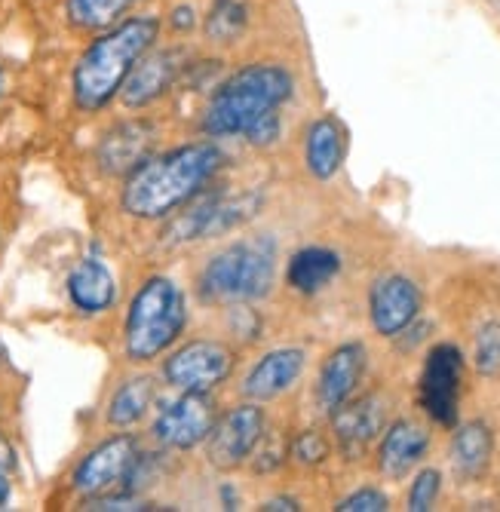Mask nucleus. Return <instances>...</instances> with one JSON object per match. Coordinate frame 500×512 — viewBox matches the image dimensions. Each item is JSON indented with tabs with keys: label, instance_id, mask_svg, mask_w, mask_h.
Instances as JSON below:
<instances>
[{
	"label": "nucleus",
	"instance_id": "nucleus-1",
	"mask_svg": "<svg viewBox=\"0 0 500 512\" xmlns=\"http://www.w3.org/2000/svg\"><path fill=\"white\" fill-rule=\"evenodd\" d=\"M224 166V154L212 142L181 145L166 154L148 157L126 175L120 209L132 218L157 221L188 206L206 191V184Z\"/></svg>",
	"mask_w": 500,
	"mask_h": 512
},
{
	"label": "nucleus",
	"instance_id": "nucleus-2",
	"mask_svg": "<svg viewBox=\"0 0 500 512\" xmlns=\"http://www.w3.org/2000/svg\"><path fill=\"white\" fill-rule=\"evenodd\" d=\"M160 37L157 16H132L102 31L86 46L71 74L74 105L86 114H96L120 96V89L139 59L154 50Z\"/></svg>",
	"mask_w": 500,
	"mask_h": 512
},
{
	"label": "nucleus",
	"instance_id": "nucleus-3",
	"mask_svg": "<svg viewBox=\"0 0 500 512\" xmlns=\"http://www.w3.org/2000/svg\"><path fill=\"white\" fill-rule=\"evenodd\" d=\"M295 92V77L274 62H252L221 80L203 111V132L212 138L246 135L261 117L277 114Z\"/></svg>",
	"mask_w": 500,
	"mask_h": 512
},
{
	"label": "nucleus",
	"instance_id": "nucleus-4",
	"mask_svg": "<svg viewBox=\"0 0 500 512\" xmlns=\"http://www.w3.org/2000/svg\"><path fill=\"white\" fill-rule=\"evenodd\" d=\"M277 279L274 237L237 240L206 261L197 279V292L206 304L237 307L270 295Z\"/></svg>",
	"mask_w": 500,
	"mask_h": 512
},
{
	"label": "nucleus",
	"instance_id": "nucleus-5",
	"mask_svg": "<svg viewBox=\"0 0 500 512\" xmlns=\"http://www.w3.org/2000/svg\"><path fill=\"white\" fill-rule=\"evenodd\" d=\"M188 325V298L169 276H151L132 295L123 325V350L129 362L160 359Z\"/></svg>",
	"mask_w": 500,
	"mask_h": 512
},
{
	"label": "nucleus",
	"instance_id": "nucleus-6",
	"mask_svg": "<svg viewBox=\"0 0 500 512\" xmlns=\"http://www.w3.org/2000/svg\"><path fill=\"white\" fill-rule=\"evenodd\" d=\"M264 206V197L258 191H243V194H200L188 203L185 212H178L163 243L169 246H188V243H203L212 237L234 234V230L246 227Z\"/></svg>",
	"mask_w": 500,
	"mask_h": 512
},
{
	"label": "nucleus",
	"instance_id": "nucleus-7",
	"mask_svg": "<svg viewBox=\"0 0 500 512\" xmlns=\"http://www.w3.org/2000/svg\"><path fill=\"white\" fill-rule=\"evenodd\" d=\"M234 371V350L221 341H188L163 362V378L178 393H212Z\"/></svg>",
	"mask_w": 500,
	"mask_h": 512
},
{
	"label": "nucleus",
	"instance_id": "nucleus-8",
	"mask_svg": "<svg viewBox=\"0 0 500 512\" xmlns=\"http://www.w3.org/2000/svg\"><path fill=\"white\" fill-rule=\"evenodd\" d=\"M267 421L258 405H234L224 414H215V421L206 436V457L218 470H237L255 454L258 442L264 439Z\"/></svg>",
	"mask_w": 500,
	"mask_h": 512
},
{
	"label": "nucleus",
	"instance_id": "nucleus-9",
	"mask_svg": "<svg viewBox=\"0 0 500 512\" xmlns=\"http://www.w3.org/2000/svg\"><path fill=\"white\" fill-rule=\"evenodd\" d=\"M461 384H464V353L454 344H439L427 353L418 402L442 427L458 424L461 411Z\"/></svg>",
	"mask_w": 500,
	"mask_h": 512
},
{
	"label": "nucleus",
	"instance_id": "nucleus-10",
	"mask_svg": "<svg viewBox=\"0 0 500 512\" xmlns=\"http://www.w3.org/2000/svg\"><path fill=\"white\" fill-rule=\"evenodd\" d=\"M139 442L129 433H117L105 442H99L89 451L71 473V488L86 500V497H99L114 488H123V479L132 467V460L139 457Z\"/></svg>",
	"mask_w": 500,
	"mask_h": 512
},
{
	"label": "nucleus",
	"instance_id": "nucleus-11",
	"mask_svg": "<svg viewBox=\"0 0 500 512\" xmlns=\"http://www.w3.org/2000/svg\"><path fill=\"white\" fill-rule=\"evenodd\" d=\"M215 421V402L209 393H181L166 402L151 427V436L172 451H191L206 442Z\"/></svg>",
	"mask_w": 500,
	"mask_h": 512
},
{
	"label": "nucleus",
	"instance_id": "nucleus-12",
	"mask_svg": "<svg viewBox=\"0 0 500 512\" xmlns=\"http://www.w3.org/2000/svg\"><path fill=\"white\" fill-rule=\"evenodd\" d=\"M185 65H188V53L181 50V46H169V50H148L120 89L123 105L126 108H148L151 102H157L175 86V80L181 71H185Z\"/></svg>",
	"mask_w": 500,
	"mask_h": 512
},
{
	"label": "nucleus",
	"instance_id": "nucleus-13",
	"mask_svg": "<svg viewBox=\"0 0 500 512\" xmlns=\"http://www.w3.org/2000/svg\"><path fill=\"white\" fill-rule=\"evenodd\" d=\"M421 313V289L415 286V279H408L402 273L381 276L369 292V316L375 332L384 338L402 335Z\"/></svg>",
	"mask_w": 500,
	"mask_h": 512
},
{
	"label": "nucleus",
	"instance_id": "nucleus-14",
	"mask_svg": "<svg viewBox=\"0 0 500 512\" xmlns=\"http://www.w3.org/2000/svg\"><path fill=\"white\" fill-rule=\"evenodd\" d=\"M157 142V126L148 120H126L108 129L99 142L96 160L108 175H129L139 163H145Z\"/></svg>",
	"mask_w": 500,
	"mask_h": 512
},
{
	"label": "nucleus",
	"instance_id": "nucleus-15",
	"mask_svg": "<svg viewBox=\"0 0 500 512\" xmlns=\"http://www.w3.org/2000/svg\"><path fill=\"white\" fill-rule=\"evenodd\" d=\"M304 362H307V353L301 347H280V350L264 353L249 368V375L243 381V393L255 402H270L283 396L301 378Z\"/></svg>",
	"mask_w": 500,
	"mask_h": 512
},
{
	"label": "nucleus",
	"instance_id": "nucleus-16",
	"mask_svg": "<svg viewBox=\"0 0 500 512\" xmlns=\"http://www.w3.org/2000/svg\"><path fill=\"white\" fill-rule=\"evenodd\" d=\"M384 417H387V408L381 396H362L356 402L347 399L341 408H335L332 427H335L341 451L350 457H359L369 448V442H375V436L384 430Z\"/></svg>",
	"mask_w": 500,
	"mask_h": 512
},
{
	"label": "nucleus",
	"instance_id": "nucleus-17",
	"mask_svg": "<svg viewBox=\"0 0 500 512\" xmlns=\"http://www.w3.org/2000/svg\"><path fill=\"white\" fill-rule=\"evenodd\" d=\"M366 344L359 341H350V344H341L329 353V359L323 362V371H320V387H316V396H320V405L332 414L335 408H341L356 384L362 381V371H366Z\"/></svg>",
	"mask_w": 500,
	"mask_h": 512
},
{
	"label": "nucleus",
	"instance_id": "nucleus-18",
	"mask_svg": "<svg viewBox=\"0 0 500 512\" xmlns=\"http://www.w3.org/2000/svg\"><path fill=\"white\" fill-rule=\"evenodd\" d=\"M68 301L83 316L108 313L117 304V276L102 258H83L68 276Z\"/></svg>",
	"mask_w": 500,
	"mask_h": 512
},
{
	"label": "nucleus",
	"instance_id": "nucleus-19",
	"mask_svg": "<svg viewBox=\"0 0 500 512\" xmlns=\"http://www.w3.org/2000/svg\"><path fill=\"white\" fill-rule=\"evenodd\" d=\"M430 448V433L415 421H396L378 448V467L390 479H402L424 460Z\"/></svg>",
	"mask_w": 500,
	"mask_h": 512
},
{
	"label": "nucleus",
	"instance_id": "nucleus-20",
	"mask_svg": "<svg viewBox=\"0 0 500 512\" xmlns=\"http://www.w3.org/2000/svg\"><path fill=\"white\" fill-rule=\"evenodd\" d=\"M304 163H307V172L320 181H329L338 175L344 163V126L335 117H320L307 126Z\"/></svg>",
	"mask_w": 500,
	"mask_h": 512
},
{
	"label": "nucleus",
	"instance_id": "nucleus-21",
	"mask_svg": "<svg viewBox=\"0 0 500 512\" xmlns=\"http://www.w3.org/2000/svg\"><path fill=\"white\" fill-rule=\"evenodd\" d=\"M491 451H494V436L488 424L482 421L461 424L451 436V467L461 479H479L488 470Z\"/></svg>",
	"mask_w": 500,
	"mask_h": 512
},
{
	"label": "nucleus",
	"instance_id": "nucleus-22",
	"mask_svg": "<svg viewBox=\"0 0 500 512\" xmlns=\"http://www.w3.org/2000/svg\"><path fill=\"white\" fill-rule=\"evenodd\" d=\"M338 273H341L338 252L323 249V246H307V249H301V252L292 255L289 270H286V279H289V286L295 292L316 295V292H323Z\"/></svg>",
	"mask_w": 500,
	"mask_h": 512
},
{
	"label": "nucleus",
	"instance_id": "nucleus-23",
	"mask_svg": "<svg viewBox=\"0 0 500 512\" xmlns=\"http://www.w3.org/2000/svg\"><path fill=\"white\" fill-rule=\"evenodd\" d=\"M151 402H154V381L148 375L123 381L114 390L111 402H108V424L111 427H132V424H139L142 417L148 414Z\"/></svg>",
	"mask_w": 500,
	"mask_h": 512
},
{
	"label": "nucleus",
	"instance_id": "nucleus-24",
	"mask_svg": "<svg viewBox=\"0 0 500 512\" xmlns=\"http://www.w3.org/2000/svg\"><path fill=\"white\" fill-rule=\"evenodd\" d=\"M135 0H68V19L80 31H108L123 22Z\"/></svg>",
	"mask_w": 500,
	"mask_h": 512
},
{
	"label": "nucleus",
	"instance_id": "nucleus-25",
	"mask_svg": "<svg viewBox=\"0 0 500 512\" xmlns=\"http://www.w3.org/2000/svg\"><path fill=\"white\" fill-rule=\"evenodd\" d=\"M249 28V7L243 0H215L206 13L203 31L212 43H234Z\"/></svg>",
	"mask_w": 500,
	"mask_h": 512
},
{
	"label": "nucleus",
	"instance_id": "nucleus-26",
	"mask_svg": "<svg viewBox=\"0 0 500 512\" xmlns=\"http://www.w3.org/2000/svg\"><path fill=\"white\" fill-rule=\"evenodd\" d=\"M473 365L482 378H500V319L485 322L479 329L473 347Z\"/></svg>",
	"mask_w": 500,
	"mask_h": 512
},
{
	"label": "nucleus",
	"instance_id": "nucleus-27",
	"mask_svg": "<svg viewBox=\"0 0 500 512\" xmlns=\"http://www.w3.org/2000/svg\"><path fill=\"white\" fill-rule=\"evenodd\" d=\"M442 491V473L439 470H421L408 488V509L412 512H427L433 509L436 497Z\"/></svg>",
	"mask_w": 500,
	"mask_h": 512
},
{
	"label": "nucleus",
	"instance_id": "nucleus-28",
	"mask_svg": "<svg viewBox=\"0 0 500 512\" xmlns=\"http://www.w3.org/2000/svg\"><path fill=\"white\" fill-rule=\"evenodd\" d=\"M292 454L298 463H304V467H316V463H323L329 457V442L323 433H316V430H304L295 436L292 442Z\"/></svg>",
	"mask_w": 500,
	"mask_h": 512
},
{
	"label": "nucleus",
	"instance_id": "nucleus-29",
	"mask_svg": "<svg viewBox=\"0 0 500 512\" xmlns=\"http://www.w3.org/2000/svg\"><path fill=\"white\" fill-rule=\"evenodd\" d=\"M86 509H96V512H135V509H148V503L135 494V491H108L99 497H86Z\"/></svg>",
	"mask_w": 500,
	"mask_h": 512
},
{
	"label": "nucleus",
	"instance_id": "nucleus-30",
	"mask_svg": "<svg viewBox=\"0 0 500 512\" xmlns=\"http://www.w3.org/2000/svg\"><path fill=\"white\" fill-rule=\"evenodd\" d=\"M335 509L338 512H384V509H390V500L378 488H359L350 497H344Z\"/></svg>",
	"mask_w": 500,
	"mask_h": 512
},
{
	"label": "nucleus",
	"instance_id": "nucleus-31",
	"mask_svg": "<svg viewBox=\"0 0 500 512\" xmlns=\"http://www.w3.org/2000/svg\"><path fill=\"white\" fill-rule=\"evenodd\" d=\"M243 138H246L249 145H255V148H270L280 138V111L261 117Z\"/></svg>",
	"mask_w": 500,
	"mask_h": 512
},
{
	"label": "nucleus",
	"instance_id": "nucleus-32",
	"mask_svg": "<svg viewBox=\"0 0 500 512\" xmlns=\"http://www.w3.org/2000/svg\"><path fill=\"white\" fill-rule=\"evenodd\" d=\"M169 22H172V28L175 31H191L194 25H197V19H194V7H188V4H181V7H175L172 10V16H169Z\"/></svg>",
	"mask_w": 500,
	"mask_h": 512
},
{
	"label": "nucleus",
	"instance_id": "nucleus-33",
	"mask_svg": "<svg viewBox=\"0 0 500 512\" xmlns=\"http://www.w3.org/2000/svg\"><path fill=\"white\" fill-rule=\"evenodd\" d=\"M16 463H19V457H16V448H13V442L0 433V470L4 473H10V470H16Z\"/></svg>",
	"mask_w": 500,
	"mask_h": 512
},
{
	"label": "nucleus",
	"instance_id": "nucleus-34",
	"mask_svg": "<svg viewBox=\"0 0 500 512\" xmlns=\"http://www.w3.org/2000/svg\"><path fill=\"white\" fill-rule=\"evenodd\" d=\"M261 509H264V512H283V509L298 512L301 506H298V500H295V497H274V500H267Z\"/></svg>",
	"mask_w": 500,
	"mask_h": 512
},
{
	"label": "nucleus",
	"instance_id": "nucleus-35",
	"mask_svg": "<svg viewBox=\"0 0 500 512\" xmlns=\"http://www.w3.org/2000/svg\"><path fill=\"white\" fill-rule=\"evenodd\" d=\"M221 506H224V509H237V506H240V494H237L231 485H224V488H221Z\"/></svg>",
	"mask_w": 500,
	"mask_h": 512
},
{
	"label": "nucleus",
	"instance_id": "nucleus-36",
	"mask_svg": "<svg viewBox=\"0 0 500 512\" xmlns=\"http://www.w3.org/2000/svg\"><path fill=\"white\" fill-rule=\"evenodd\" d=\"M13 497V485H10V476L0 470V509H4Z\"/></svg>",
	"mask_w": 500,
	"mask_h": 512
},
{
	"label": "nucleus",
	"instance_id": "nucleus-37",
	"mask_svg": "<svg viewBox=\"0 0 500 512\" xmlns=\"http://www.w3.org/2000/svg\"><path fill=\"white\" fill-rule=\"evenodd\" d=\"M4 86H7V77H4V71H0V96H4Z\"/></svg>",
	"mask_w": 500,
	"mask_h": 512
}]
</instances>
